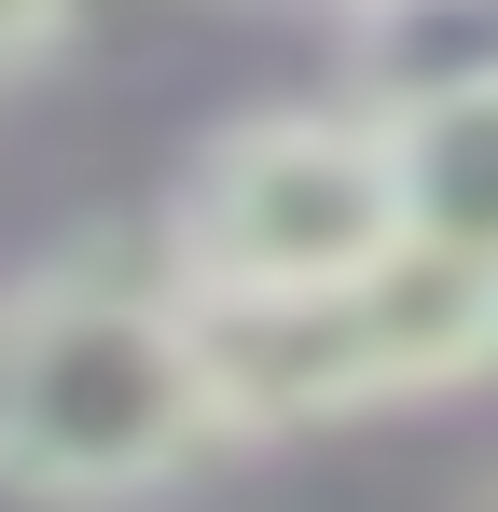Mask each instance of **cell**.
Wrapping results in <instances>:
<instances>
[{"label": "cell", "mask_w": 498, "mask_h": 512, "mask_svg": "<svg viewBox=\"0 0 498 512\" xmlns=\"http://www.w3.org/2000/svg\"><path fill=\"white\" fill-rule=\"evenodd\" d=\"M374 111H388V97H374ZM388 139H402V222L429 250H457V263H498V84L402 97Z\"/></svg>", "instance_id": "277c9868"}, {"label": "cell", "mask_w": 498, "mask_h": 512, "mask_svg": "<svg viewBox=\"0 0 498 512\" xmlns=\"http://www.w3.org/2000/svg\"><path fill=\"white\" fill-rule=\"evenodd\" d=\"M471 512H498V471H485V499H471Z\"/></svg>", "instance_id": "52a82bcc"}, {"label": "cell", "mask_w": 498, "mask_h": 512, "mask_svg": "<svg viewBox=\"0 0 498 512\" xmlns=\"http://www.w3.org/2000/svg\"><path fill=\"white\" fill-rule=\"evenodd\" d=\"M70 42H83V0H0V97H14V84H42Z\"/></svg>", "instance_id": "8992f818"}, {"label": "cell", "mask_w": 498, "mask_h": 512, "mask_svg": "<svg viewBox=\"0 0 498 512\" xmlns=\"http://www.w3.org/2000/svg\"><path fill=\"white\" fill-rule=\"evenodd\" d=\"M332 14H346V0H332Z\"/></svg>", "instance_id": "ba28073f"}, {"label": "cell", "mask_w": 498, "mask_h": 512, "mask_svg": "<svg viewBox=\"0 0 498 512\" xmlns=\"http://www.w3.org/2000/svg\"><path fill=\"white\" fill-rule=\"evenodd\" d=\"M332 42H346V84L388 97V111H402V97L498 84V0H346Z\"/></svg>", "instance_id": "5b68a950"}, {"label": "cell", "mask_w": 498, "mask_h": 512, "mask_svg": "<svg viewBox=\"0 0 498 512\" xmlns=\"http://www.w3.org/2000/svg\"><path fill=\"white\" fill-rule=\"evenodd\" d=\"M249 429L208 360V305L125 263L0 277V499L28 512H139L236 457Z\"/></svg>", "instance_id": "6da1fadb"}, {"label": "cell", "mask_w": 498, "mask_h": 512, "mask_svg": "<svg viewBox=\"0 0 498 512\" xmlns=\"http://www.w3.org/2000/svg\"><path fill=\"white\" fill-rule=\"evenodd\" d=\"M402 236H415L402 222V139L346 84V97H263L236 125H208L180 153V180H166L153 263L194 305H291V291H346Z\"/></svg>", "instance_id": "7a4b0ae2"}, {"label": "cell", "mask_w": 498, "mask_h": 512, "mask_svg": "<svg viewBox=\"0 0 498 512\" xmlns=\"http://www.w3.org/2000/svg\"><path fill=\"white\" fill-rule=\"evenodd\" d=\"M208 360L236 429H332L388 416L429 388H485L498 374V263H457L402 236L388 263H360L346 291H291V305H208Z\"/></svg>", "instance_id": "3957f363"}]
</instances>
